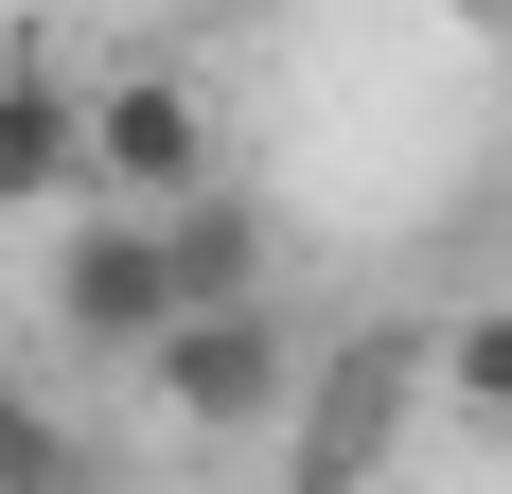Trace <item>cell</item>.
Wrapping results in <instances>:
<instances>
[{
    "mask_svg": "<svg viewBox=\"0 0 512 494\" xmlns=\"http://www.w3.org/2000/svg\"><path fill=\"white\" fill-rule=\"evenodd\" d=\"M124 371H159V406H177V424L248 442V424H283V389H301V336H283V318H265V283H248V300H177Z\"/></svg>",
    "mask_w": 512,
    "mask_h": 494,
    "instance_id": "6da1fadb",
    "label": "cell"
},
{
    "mask_svg": "<svg viewBox=\"0 0 512 494\" xmlns=\"http://www.w3.org/2000/svg\"><path fill=\"white\" fill-rule=\"evenodd\" d=\"M159 318H177V283H159V212L142 195H106L53 230V336L71 353H142Z\"/></svg>",
    "mask_w": 512,
    "mask_h": 494,
    "instance_id": "7a4b0ae2",
    "label": "cell"
},
{
    "mask_svg": "<svg viewBox=\"0 0 512 494\" xmlns=\"http://www.w3.org/2000/svg\"><path fill=\"white\" fill-rule=\"evenodd\" d=\"M407 389H424V336H354V353H318V406L283 389L301 477H318V494H336V477H371V459H389V424H407Z\"/></svg>",
    "mask_w": 512,
    "mask_h": 494,
    "instance_id": "3957f363",
    "label": "cell"
},
{
    "mask_svg": "<svg viewBox=\"0 0 512 494\" xmlns=\"http://www.w3.org/2000/svg\"><path fill=\"white\" fill-rule=\"evenodd\" d=\"M177 177H212V124L177 71H106L89 89V195H177Z\"/></svg>",
    "mask_w": 512,
    "mask_h": 494,
    "instance_id": "277c9868",
    "label": "cell"
},
{
    "mask_svg": "<svg viewBox=\"0 0 512 494\" xmlns=\"http://www.w3.org/2000/svg\"><path fill=\"white\" fill-rule=\"evenodd\" d=\"M89 195V89L53 53H0V212H53Z\"/></svg>",
    "mask_w": 512,
    "mask_h": 494,
    "instance_id": "5b68a950",
    "label": "cell"
},
{
    "mask_svg": "<svg viewBox=\"0 0 512 494\" xmlns=\"http://www.w3.org/2000/svg\"><path fill=\"white\" fill-rule=\"evenodd\" d=\"M159 212V283L177 300H248L265 283V212L230 195V177H177V195H142Z\"/></svg>",
    "mask_w": 512,
    "mask_h": 494,
    "instance_id": "8992f818",
    "label": "cell"
},
{
    "mask_svg": "<svg viewBox=\"0 0 512 494\" xmlns=\"http://www.w3.org/2000/svg\"><path fill=\"white\" fill-rule=\"evenodd\" d=\"M71 477H89V442H71V424L0 371V494H71Z\"/></svg>",
    "mask_w": 512,
    "mask_h": 494,
    "instance_id": "52a82bcc",
    "label": "cell"
},
{
    "mask_svg": "<svg viewBox=\"0 0 512 494\" xmlns=\"http://www.w3.org/2000/svg\"><path fill=\"white\" fill-rule=\"evenodd\" d=\"M442 389H460L477 424H512V300H477L460 336H442Z\"/></svg>",
    "mask_w": 512,
    "mask_h": 494,
    "instance_id": "ba28073f",
    "label": "cell"
}]
</instances>
